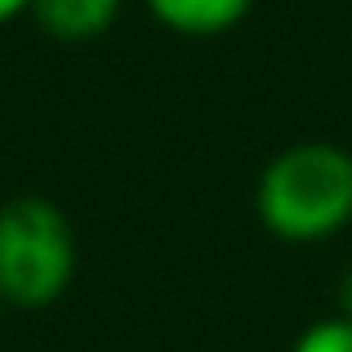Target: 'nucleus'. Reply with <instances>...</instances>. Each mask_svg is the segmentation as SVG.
<instances>
[{
  "mask_svg": "<svg viewBox=\"0 0 352 352\" xmlns=\"http://www.w3.org/2000/svg\"><path fill=\"white\" fill-rule=\"evenodd\" d=\"M254 214L276 241L308 245L352 223V152L326 138L294 143L263 165Z\"/></svg>",
  "mask_w": 352,
  "mask_h": 352,
  "instance_id": "obj_1",
  "label": "nucleus"
},
{
  "mask_svg": "<svg viewBox=\"0 0 352 352\" xmlns=\"http://www.w3.org/2000/svg\"><path fill=\"white\" fill-rule=\"evenodd\" d=\"M76 276L72 219L45 197L0 206V299L14 308H50Z\"/></svg>",
  "mask_w": 352,
  "mask_h": 352,
  "instance_id": "obj_2",
  "label": "nucleus"
},
{
  "mask_svg": "<svg viewBox=\"0 0 352 352\" xmlns=\"http://www.w3.org/2000/svg\"><path fill=\"white\" fill-rule=\"evenodd\" d=\"M120 0H32V18L63 45L98 41L116 23Z\"/></svg>",
  "mask_w": 352,
  "mask_h": 352,
  "instance_id": "obj_3",
  "label": "nucleus"
},
{
  "mask_svg": "<svg viewBox=\"0 0 352 352\" xmlns=\"http://www.w3.org/2000/svg\"><path fill=\"white\" fill-rule=\"evenodd\" d=\"M254 0H147L152 18L179 36H223L250 14Z\"/></svg>",
  "mask_w": 352,
  "mask_h": 352,
  "instance_id": "obj_4",
  "label": "nucleus"
},
{
  "mask_svg": "<svg viewBox=\"0 0 352 352\" xmlns=\"http://www.w3.org/2000/svg\"><path fill=\"white\" fill-rule=\"evenodd\" d=\"M294 352H352V321L339 317V312L312 321V326L294 339Z\"/></svg>",
  "mask_w": 352,
  "mask_h": 352,
  "instance_id": "obj_5",
  "label": "nucleus"
},
{
  "mask_svg": "<svg viewBox=\"0 0 352 352\" xmlns=\"http://www.w3.org/2000/svg\"><path fill=\"white\" fill-rule=\"evenodd\" d=\"M335 312L352 321V267H348L344 276H339V308H335Z\"/></svg>",
  "mask_w": 352,
  "mask_h": 352,
  "instance_id": "obj_6",
  "label": "nucleus"
},
{
  "mask_svg": "<svg viewBox=\"0 0 352 352\" xmlns=\"http://www.w3.org/2000/svg\"><path fill=\"white\" fill-rule=\"evenodd\" d=\"M18 14H32V0H0V23H9Z\"/></svg>",
  "mask_w": 352,
  "mask_h": 352,
  "instance_id": "obj_7",
  "label": "nucleus"
}]
</instances>
